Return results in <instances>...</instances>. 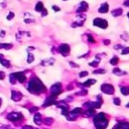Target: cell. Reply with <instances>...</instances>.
<instances>
[{
    "mask_svg": "<svg viewBox=\"0 0 129 129\" xmlns=\"http://www.w3.org/2000/svg\"><path fill=\"white\" fill-rule=\"evenodd\" d=\"M28 90L30 93L32 94H41L45 91V87L44 85L41 83L40 80L38 79H33L29 82V85H28Z\"/></svg>",
    "mask_w": 129,
    "mask_h": 129,
    "instance_id": "6da1fadb",
    "label": "cell"
},
{
    "mask_svg": "<svg viewBox=\"0 0 129 129\" xmlns=\"http://www.w3.org/2000/svg\"><path fill=\"white\" fill-rule=\"evenodd\" d=\"M95 126L97 129H105L108 125V121L105 119V115L103 113H99L95 116Z\"/></svg>",
    "mask_w": 129,
    "mask_h": 129,
    "instance_id": "7a4b0ae2",
    "label": "cell"
},
{
    "mask_svg": "<svg viewBox=\"0 0 129 129\" xmlns=\"http://www.w3.org/2000/svg\"><path fill=\"white\" fill-rule=\"evenodd\" d=\"M94 25L97 26V27H100V28L105 29L108 26V22H107V20L102 19V18H95L94 19Z\"/></svg>",
    "mask_w": 129,
    "mask_h": 129,
    "instance_id": "3957f363",
    "label": "cell"
},
{
    "mask_svg": "<svg viewBox=\"0 0 129 129\" xmlns=\"http://www.w3.org/2000/svg\"><path fill=\"white\" fill-rule=\"evenodd\" d=\"M101 90H102L103 93L109 94V95H112V94L114 93V88H113V86H111V85H109V84H104V85H102V86H101Z\"/></svg>",
    "mask_w": 129,
    "mask_h": 129,
    "instance_id": "277c9868",
    "label": "cell"
},
{
    "mask_svg": "<svg viewBox=\"0 0 129 129\" xmlns=\"http://www.w3.org/2000/svg\"><path fill=\"white\" fill-rule=\"evenodd\" d=\"M58 48H59V49H58L59 52H60L62 55H64V56H67V55L70 53V45H69V44H66V43L60 44Z\"/></svg>",
    "mask_w": 129,
    "mask_h": 129,
    "instance_id": "5b68a950",
    "label": "cell"
},
{
    "mask_svg": "<svg viewBox=\"0 0 129 129\" xmlns=\"http://www.w3.org/2000/svg\"><path fill=\"white\" fill-rule=\"evenodd\" d=\"M61 93V85L59 83H56L54 84L52 87H51V94L53 96H57L58 94Z\"/></svg>",
    "mask_w": 129,
    "mask_h": 129,
    "instance_id": "8992f818",
    "label": "cell"
},
{
    "mask_svg": "<svg viewBox=\"0 0 129 129\" xmlns=\"http://www.w3.org/2000/svg\"><path fill=\"white\" fill-rule=\"evenodd\" d=\"M88 8H89L88 3H87V2H85V1H82V2L79 4L78 8H77V12H78V13H83V12L87 11V10H88Z\"/></svg>",
    "mask_w": 129,
    "mask_h": 129,
    "instance_id": "52a82bcc",
    "label": "cell"
},
{
    "mask_svg": "<svg viewBox=\"0 0 129 129\" xmlns=\"http://www.w3.org/2000/svg\"><path fill=\"white\" fill-rule=\"evenodd\" d=\"M7 118H8L9 120H11V121H17V120L22 119V115H21L20 113H15V112H13V113H10V114L7 116Z\"/></svg>",
    "mask_w": 129,
    "mask_h": 129,
    "instance_id": "ba28073f",
    "label": "cell"
},
{
    "mask_svg": "<svg viewBox=\"0 0 129 129\" xmlns=\"http://www.w3.org/2000/svg\"><path fill=\"white\" fill-rule=\"evenodd\" d=\"M14 76H15L16 81H18L20 83H23L26 80V77H25V75L23 73H14Z\"/></svg>",
    "mask_w": 129,
    "mask_h": 129,
    "instance_id": "9c48e42d",
    "label": "cell"
},
{
    "mask_svg": "<svg viewBox=\"0 0 129 129\" xmlns=\"http://www.w3.org/2000/svg\"><path fill=\"white\" fill-rule=\"evenodd\" d=\"M55 103V96H52V97H48L46 98L45 102L43 103V107H47V106H50L52 104Z\"/></svg>",
    "mask_w": 129,
    "mask_h": 129,
    "instance_id": "30bf717a",
    "label": "cell"
},
{
    "mask_svg": "<svg viewBox=\"0 0 129 129\" xmlns=\"http://www.w3.org/2000/svg\"><path fill=\"white\" fill-rule=\"evenodd\" d=\"M108 9H109V4L105 2V3H102V4L100 5L98 11H99L100 13H106V12H108Z\"/></svg>",
    "mask_w": 129,
    "mask_h": 129,
    "instance_id": "8fae6325",
    "label": "cell"
},
{
    "mask_svg": "<svg viewBox=\"0 0 129 129\" xmlns=\"http://www.w3.org/2000/svg\"><path fill=\"white\" fill-rule=\"evenodd\" d=\"M21 97H22L21 93H19V92H17V91H12V93H11V98H12L14 101H19V100L21 99Z\"/></svg>",
    "mask_w": 129,
    "mask_h": 129,
    "instance_id": "7c38bea8",
    "label": "cell"
},
{
    "mask_svg": "<svg viewBox=\"0 0 129 129\" xmlns=\"http://www.w3.org/2000/svg\"><path fill=\"white\" fill-rule=\"evenodd\" d=\"M115 129H129V123L127 122H119Z\"/></svg>",
    "mask_w": 129,
    "mask_h": 129,
    "instance_id": "4fadbf2b",
    "label": "cell"
},
{
    "mask_svg": "<svg viewBox=\"0 0 129 129\" xmlns=\"http://www.w3.org/2000/svg\"><path fill=\"white\" fill-rule=\"evenodd\" d=\"M122 12H123V10H122V8H116V9H114V10H112V15L114 16V17H118V16H120L121 14H122Z\"/></svg>",
    "mask_w": 129,
    "mask_h": 129,
    "instance_id": "5bb4252c",
    "label": "cell"
},
{
    "mask_svg": "<svg viewBox=\"0 0 129 129\" xmlns=\"http://www.w3.org/2000/svg\"><path fill=\"white\" fill-rule=\"evenodd\" d=\"M44 8V6H43V4H42V2H37L36 4H35V7H34V9H35V11H37V12H41V10Z\"/></svg>",
    "mask_w": 129,
    "mask_h": 129,
    "instance_id": "9a60e30c",
    "label": "cell"
},
{
    "mask_svg": "<svg viewBox=\"0 0 129 129\" xmlns=\"http://www.w3.org/2000/svg\"><path fill=\"white\" fill-rule=\"evenodd\" d=\"M34 122H35V124H37V125H40L41 124V116H40V114H38V113H36L35 114V116H34Z\"/></svg>",
    "mask_w": 129,
    "mask_h": 129,
    "instance_id": "2e32d148",
    "label": "cell"
},
{
    "mask_svg": "<svg viewBox=\"0 0 129 129\" xmlns=\"http://www.w3.org/2000/svg\"><path fill=\"white\" fill-rule=\"evenodd\" d=\"M0 62H1V64L5 66L6 68H9V67H10V62H9L8 60H6L5 58H3L1 54H0Z\"/></svg>",
    "mask_w": 129,
    "mask_h": 129,
    "instance_id": "e0dca14e",
    "label": "cell"
},
{
    "mask_svg": "<svg viewBox=\"0 0 129 129\" xmlns=\"http://www.w3.org/2000/svg\"><path fill=\"white\" fill-rule=\"evenodd\" d=\"M13 45L11 43H0V48H5V49H10Z\"/></svg>",
    "mask_w": 129,
    "mask_h": 129,
    "instance_id": "ac0fdd59",
    "label": "cell"
},
{
    "mask_svg": "<svg viewBox=\"0 0 129 129\" xmlns=\"http://www.w3.org/2000/svg\"><path fill=\"white\" fill-rule=\"evenodd\" d=\"M95 83H96L95 80H88L87 82H85V83L83 84V86H84V87H90L91 85H94Z\"/></svg>",
    "mask_w": 129,
    "mask_h": 129,
    "instance_id": "d6986e66",
    "label": "cell"
},
{
    "mask_svg": "<svg viewBox=\"0 0 129 129\" xmlns=\"http://www.w3.org/2000/svg\"><path fill=\"white\" fill-rule=\"evenodd\" d=\"M69 115L67 116V118H68V120H74V119H76V117H77V114L75 113V112H71V113H68Z\"/></svg>",
    "mask_w": 129,
    "mask_h": 129,
    "instance_id": "ffe728a7",
    "label": "cell"
},
{
    "mask_svg": "<svg viewBox=\"0 0 129 129\" xmlns=\"http://www.w3.org/2000/svg\"><path fill=\"white\" fill-rule=\"evenodd\" d=\"M121 93L123 95H129V87H123V88H121Z\"/></svg>",
    "mask_w": 129,
    "mask_h": 129,
    "instance_id": "44dd1931",
    "label": "cell"
},
{
    "mask_svg": "<svg viewBox=\"0 0 129 129\" xmlns=\"http://www.w3.org/2000/svg\"><path fill=\"white\" fill-rule=\"evenodd\" d=\"M118 60H119V59H118V57H117V56H114V57L110 60V63H111V64H113V66H115V64H117Z\"/></svg>",
    "mask_w": 129,
    "mask_h": 129,
    "instance_id": "7402d4cb",
    "label": "cell"
},
{
    "mask_svg": "<svg viewBox=\"0 0 129 129\" xmlns=\"http://www.w3.org/2000/svg\"><path fill=\"white\" fill-rule=\"evenodd\" d=\"M113 73H115L116 75H123V74H126V73H124V72L120 71L118 68H117V69H114V70H113Z\"/></svg>",
    "mask_w": 129,
    "mask_h": 129,
    "instance_id": "603a6c76",
    "label": "cell"
},
{
    "mask_svg": "<svg viewBox=\"0 0 129 129\" xmlns=\"http://www.w3.org/2000/svg\"><path fill=\"white\" fill-rule=\"evenodd\" d=\"M13 18H14V13H13L12 11H10L9 14L7 15V20H11V19H13Z\"/></svg>",
    "mask_w": 129,
    "mask_h": 129,
    "instance_id": "cb8c5ba5",
    "label": "cell"
},
{
    "mask_svg": "<svg viewBox=\"0 0 129 129\" xmlns=\"http://www.w3.org/2000/svg\"><path fill=\"white\" fill-rule=\"evenodd\" d=\"M88 39H89V41H90V42H93V43H95V42H96L95 38H94L91 34H88Z\"/></svg>",
    "mask_w": 129,
    "mask_h": 129,
    "instance_id": "d4e9b609",
    "label": "cell"
},
{
    "mask_svg": "<svg viewBox=\"0 0 129 129\" xmlns=\"http://www.w3.org/2000/svg\"><path fill=\"white\" fill-rule=\"evenodd\" d=\"M33 61V55L32 54H28V58H27V62L28 63H31Z\"/></svg>",
    "mask_w": 129,
    "mask_h": 129,
    "instance_id": "484cf974",
    "label": "cell"
},
{
    "mask_svg": "<svg viewBox=\"0 0 129 129\" xmlns=\"http://www.w3.org/2000/svg\"><path fill=\"white\" fill-rule=\"evenodd\" d=\"M46 15H47V10H46L45 8H43V9L41 10V16L44 17V16H46Z\"/></svg>",
    "mask_w": 129,
    "mask_h": 129,
    "instance_id": "4316f807",
    "label": "cell"
},
{
    "mask_svg": "<svg viewBox=\"0 0 129 129\" xmlns=\"http://www.w3.org/2000/svg\"><path fill=\"white\" fill-rule=\"evenodd\" d=\"M44 122H45V124L49 125V124L52 122V119H51V118H46V119H44Z\"/></svg>",
    "mask_w": 129,
    "mask_h": 129,
    "instance_id": "83f0119b",
    "label": "cell"
},
{
    "mask_svg": "<svg viewBox=\"0 0 129 129\" xmlns=\"http://www.w3.org/2000/svg\"><path fill=\"white\" fill-rule=\"evenodd\" d=\"M105 73V70H96L94 71V74H104Z\"/></svg>",
    "mask_w": 129,
    "mask_h": 129,
    "instance_id": "f1b7e54d",
    "label": "cell"
},
{
    "mask_svg": "<svg viewBox=\"0 0 129 129\" xmlns=\"http://www.w3.org/2000/svg\"><path fill=\"white\" fill-rule=\"evenodd\" d=\"M129 53V47L124 48V50H122V54H128Z\"/></svg>",
    "mask_w": 129,
    "mask_h": 129,
    "instance_id": "f546056e",
    "label": "cell"
},
{
    "mask_svg": "<svg viewBox=\"0 0 129 129\" xmlns=\"http://www.w3.org/2000/svg\"><path fill=\"white\" fill-rule=\"evenodd\" d=\"M52 9H53L55 12H57V11H59V10H60V8H59L58 6H56V5H52Z\"/></svg>",
    "mask_w": 129,
    "mask_h": 129,
    "instance_id": "4dcf8cb0",
    "label": "cell"
},
{
    "mask_svg": "<svg viewBox=\"0 0 129 129\" xmlns=\"http://www.w3.org/2000/svg\"><path fill=\"white\" fill-rule=\"evenodd\" d=\"M87 75H88V72H87V71L80 73V77H81V78H83V77H85V76H87Z\"/></svg>",
    "mask_w": 129,
    "mask_h": 129,
    "instance_id": "1f68e13d",
    "label": "cell"
},
{
    "mask_svg": "<svg viewBox=\"0 0 129 129\" xmlns=\"http://www.w3.org/2000/svg\"><path fill=\"white\" fill-rule=\"evenodd\" d=\"M114 103H115L116 105H120V100H119L118 98H115V99H114Z\"/></svg>",
    "mask_w": 129,
    "mask_h": 129,
    "instance_id": "d6a6232c",
    "label": "cell"
},
{
    "mask_svg": "<svg viewBox=\"0 0 129 129\" xmlns=\"http://www.w3.org/2000/svg\"><path fill=\"white\" fill-rule=\"evenodd\" d=\"M5 78V74L3 72H0V80H3Z\"/></svg>",
    "mask_w": 129,
    "mask_h": 129,
    "instance_id": "836d02e7",
    "label": "cell"
},
{
    "mask_svg": "<svg viewBox=\"0 0 129 129\" xmlns=\"http://www.w3.org/2000/svg\"><path fill=\"white\" fill-rule=\"evenodd\" d=\"M123 4H124V6H126V7H129V0H125Z\"/></svg>",
    "mask_w": 129,
    "mask_h": 129,
    "instance_id": "e575fe53",
    "label": "cell"
},
{
    "mask_svg": "<svg viewBox=\"0 0 129 129\" xmlns=\"http://www.w3.org/2000/svg\"><path fill=\"white\" fill-rule=\"evenodd\" d=\"M24 21H25V23H31V22H33L34 20H33V19H25Z\"/></svg>",
    "mask_w": 129,
    "mask_h": 129,
    "instance_id": "d590c367",
    "label": "cell"
},
{
    "mask_svg": "<svg viewBox=\"0 0 129 129\" xmlns=\"http://www.w3.org/2000/svg\"><path fill=\"white\" fill-rule=\"evenodd\" d=\"M97 64H98V61H94V62H91L90 63L91 67H97Z\"/></svg>",
    "mask_w": 129,
    "mask_h": 129,
    "instance_id": "8d00e7d4",
    "label": "cell"
},
{
    "mask_svg": "<svg viewBox=\"0 0 129 129\" xmlns=\"http://www.w3.org/2000/svg\"><path fill=\"white\" fill-rule=\"evenodd\" d=\"M104 43H105V44H109V43H110V40L106 39V40H104Z\"/></svg>",
    "mask_w": 129,
    "mask_h": 129,
    "instance_id": "74e56055",
    "label": "cell"
},
{
    "mask_svg": "<svg viewBox=\"0 0 129 129\" xmlns=\"http://www.w3.org/2000/svg\"><path fill=\"white\" fill-rule=\"evenodd\" d=\"M22 129H32V128H31L30 126H24V127H23Z\"/></svg>",
    "mask_w": 129,
    "mask_h": 129,
    "instance_id": "f35d334b",
    "label": "cell"
},
{
    "mask_svg": "<svg viewBox=\"0 0 129 129\" xmlns=\"http://www.w3.org/2000/svg\"><path fill=\"white\" fill-rule=\"evenodd\" d=\"M4 35H5V31H1V34H0V36H1V37H3Z\"/></svg>",
    "mask_w": 129,
    "mask_h": 129,
    "instance_id": "ab89813d",
    "label": "cell"
},
{
    "mask_svg": "<svg viewBox=\"0 0 129 129\" xmlns=\"http://www.w3.org/2000/svg\"><path fill=\"white\" fill-rule=\"evenodd\" d=\"M37 110V108H32L31 110H30V112H33V111H36Z\"/></svg>",
    "mask_w": 129,
    "mask_h": 129,
    "instance_id": "60d3db41",
    "label": "cell"
},
{
    "mask_svg": "<svg viewBox=\"0 0 129 129\" xmlns=\"http://www.w3.org/2000/svg\"><path fill=\"white\" fill-rule=\"evenodd\" d=\"M1 103H2V101H1V99H0V106H1Z\"/></svg>",
    "mask_w": 129,
    "mask_h": 129,
    "instance_id": "b9f144b4",
    "label": "cell"
},
{
    "mask_svg": "<svg viewBox=\"0 0 129 129\" xmlns=\"http://www.w3.org/2000/svg\"><path fill=\"white\" fill-rule=\"evenodd\" d=\"M127 16H128V17H129V12H128V13H127Z\"/></svg>",
    "mask_w": 129,
    "mask_h": 129,
    "instance_id": "7bdbcfd3",
    "label": "cell"
},
{
    "mask_svg": "<svg viewBox=\"0 0 129 129\" xmlns=\"http://www.w3.org/2000/svg\"><path fill=\"white\" fill-rule=\"evenodd\" d=\"M127 107H129V104H127Z\"/></svg>",
    "mask_w": 129,
    "mask_h": 129,
    "instance_id": "ee69618b",
    "label": "cell"
},
{
    "mask_svg": "<svg viewBox=\"0 0 129 129\" xmlns=\"http://www.w3.org/2000/svg\"><path fill=\"white\" fill-rule=\"evenodd\" d=\"M63 1H66V0H63Z\"/></svg>",
    "mask_w": 129,
    "mask_h": 129,
    "instance_id": "f6af8a7d",
    "label": "cell"
}]
</instances>
